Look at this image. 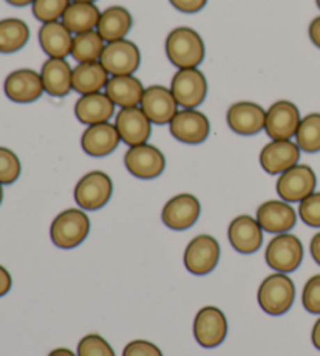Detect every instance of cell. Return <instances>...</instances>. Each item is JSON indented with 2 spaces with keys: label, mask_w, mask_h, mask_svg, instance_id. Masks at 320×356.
<instances>
[{
  "label": "cell",
  "mask_w": 320,
  "mask_h": 356,
  "mask_svg": "<svg viewBox=\"0 0 320 356\" xmlns=\"http://www.w3.org/2000/svg\"><path fill=\"white\" fill-rule=\"evenodd\" d=\"M166 54L178 69H195L205 60V42L195 30L178 27L166 40Z\"/></svg>",
  "instance_id": "obj_1"
},
{
  "label": "cell",
  "mask_w": 320,
  "mask_h": 356,
  "mask_svg": "<svg viewBox=\"0 0 320 356\" xmlns=\"http://www.w3.org/2000/svg\"><path fill=\"white\" fill-rule=\"evenodd\" d=\"M296 300V284L286 273H272L264 278L258 289V303L264 313L283 316Z\"/></svg>",
  "instance_id": "obj_2"
},
{
  "label": "cell",
  "mask_w": 320,
  "mask_h": 356,
  "mask_svg": "<svg viewBox=\"0 0 320 356\" xmlns=\"http://www.w3.org/2000/svg\"><path fill=\"white\" fill-rule=\"evenodd\" d=\"M91 222L81 209L69 208L61 211L50 225V238L60 249H75L88 238Z\"/></svg>",
  "instance_id": "obj_3"
},
{
  "label": "cell",
  "mask_w": 320,
  "mask_h": 356,
  "mask_svg": "<svg viewBox=\"0 0 320 356\" xmlns=\"http://www.w3.org/2000/svg\"><path fill=\"white\" fill-rule=\"evenodd\" d=\"M113 195V181L102 170H93L80 178L74 191V199L81 209L97 211L110 202Z\"/></svg>",
  "instance_id": "obj_4"
},
{
  "label": "cell",
  "mask_w": 320,
  "mask_h": 356,
  "mask_svg": "<svg viewBox=\"0 0 320 356\" xmlns=\"http://www.w3.org/2000/svg\"><path fill=\"white\" fill-rule=\"evenodd\" d=\"M303 261V244L296 234H277L266 249V263L280 273H289L298 269Z\"/></svg>",
  "instance_id": "obj_5"
},
{
  "label": "cell",
  "mask_w": 320,
  "mask_h": 356,
  "mask_svg": "<svg viewBox=\"0 0 320 356\" xmlns=\"http://www.w3.org/2000/svg\"><path fill=\"white\" fill-rule=\"evenodd\" d=\"M177 104L184 110H195L208 94V81L198 69H178L170 83Z\"/></svg>",
  "instance_id": "obj_6"
},
{
  "label": "cell",
  "mask_w": 320,
  "mask_h": 356,
  "mask_svg": "<svg viewBox=\"0 0 320 356\" xmlns=\"http://www.w3.org/2000/svg\"><path fill=\"white\" fill-rule=\"evenodd\" d=\"M302 122L300 110L289 100H278L266 111L264 130L272 141H287L297 135Z\"/></svg>",
  "instance_id": "obj_7"
},
{
  "label": "cell",
  "mask_w": 320,
  "mask_h": 356,
  "mask_svg": "<svg viewBox=\"0 0 320 356\" xmlns=\"http://www.w3.org/2000/svg\"><path fill=\"white\" fill-rule=\"evenodd\" d=\"M124 163L128 172L141 180H153L164 172L166 158L163 152L152 144L133 145L127 150Z\"/></svg>",
  "instance_id": "obj_8"
},
{
  "label": "cell",
  "mask_w": 320,
  "mask_h": 356,
  "mask_svg": "<svg viewBox=\"0 0 320 356\" xmlns=\"http://www.w3.org/2000/svg\"><path fill=\"white\" fill-rule=\"evenodd\" d=\"M221 259V245L211 234H198L184 250V266L194 275H207Z\"/></svg>",
  "instance_id": "obj_9"
},
{
  "label": "cell",
  "mask_w": 320,
  "mask_h": 356,
  "mask_svg": "<svg viewBox=\"0 0 320 356\" xmlns=\"http://www.w3.org/2000/svg\"><path fill=\"white\" fill-rule=\"evenodd\" d=\"M317 177L310 166L297 164L280 175L277 181V193L280 199L287 203L302 202L316 191Z\"/></svg>",
  "instance_id": "obj_10"
},
{
  "label": "cell",
  "mask_w": 320,
  "mask_h": 356,
  "mask_svg": "<svg viewBox=\"0 0 320 356\" xmlns=\"http://www.w3.org/2000/svg\"><path fill=\"white\" fill-rule=\"evenodd\" d=\"M228 323L223 311L217 307H203L194 319V338L205 348L219 347L227 338Z\"/></svg>",
  "instance_id": "obj_11"
},
{
  "label": "cell",
  "mask_w": 320,
  "mask_h": 356,
  "mask_svg": "<svg viewBox=\"0 0 320 356\" xmlns=\"http://www.w3.org/2000/svg\"><path fill=\"white\" fill-rule=\"evenodd\" d=\"M100 63L113 77L114 75H133L141 65L139 49L136 44L128 40L108 42Z\"/></svg>",
  "instance_id": "obj_12"
},
{
  "label": "cell",
  "mask_w": 320,
  "mask_h": 356,
  "mask_svg": "<svg viewBox=\"0 0 320 356\" xmlns=\"http://www.w3.org/2000/svg\"><path fill=\"white\" fill-rule=\"evenodd\" d=\"M170 133L177 141L183 144H202L208 139L211 124L202 111L183 110L175 114L170 120Z\"/></svg>",
  "instance_id": "obj_13"
},
{
  "label": "cell",
  "mask_w": 320,
  "mask_h": 356,
  "mask_svg": "<svg viewBox=\"0 0 320 356\" xmlns=\"http://www.w3.org/2000/svg\"><path fill=\"white\" fill-rule=\"evenodd\" d=\"M200 218V202L192 194H178L166 203L161 213L164 225L174 232H184Z\"/></svg>",
  "instance_id": "obj_14"
},
{
  "label": "cell",
  "mask_w": 320,
  "mask_h": 356,
  "mask_svg": "<svg viewBox=\"0 0 320 356\" xmlns=\"http://www.w3.org/2000/svg\"><path fill=\"white\" fill-rule=\"evenodd\" d=\"M141 108L145 113V116L150 119L152 124L166 125L170 124V120L178 113V104L174 94L169 88L153 85L145 88Z\"/></svg>",
  "instance_id": "obj_15"
},
{
  "label": "cell",
  "mask_w": 320,
  "mask_h": 356,
  "mask_svg": "<svg viewBox=\"0 0 320 356\" xmlns=\"http://www.w3.org/2000/svg\"><path fill=\"white\" fill-rule=\"evenodd\" d=\"M227 124L236 135L255 136L266 127V110L255 102H238L228 108Z\"/></svg>",
  "instance_id": "obj_16"
},
{
  "label": "cell",
  "mask_w": 320,
  "mask_h": 356,
  "mask_svg": "<svg viewBox=\"0 0 320 356\" xmlns=\"http://www.w3.org/2000/svg\"><path fill=\"white\" fill-rule=\"evenodd\" d=\"M114 125L118 129L120 141L130 147L145 144L152 135V122L141 106L122 108L118 113Z\"/></svg>",
  "instance_id": "obj_17"
},
{
  "label": "cell",
  "mask_w": 320,
  "mask_h": 356,
  "mask_svg": "<svg viewBox=\"0 0 320 356\" xmlns=\"http://www.w3.org/2000/svg\"><path fill=\"white\" fill-rule=\"evenodd\" d=\"M300 147L297 143L272 141L264 145L259 154V164L269 175H281L300 161Z\"/></svg>",
  "instance_id": "obj_18"
},
{
  "label": "cell",
  "mask_w": 320,
  "mask_h": 356,
  "mask_svg": "<svg viewBox=\"0 0 320 356\" xmlns=\"http://www.w3.org/2000/svg\"><path fill=\"white\" fill-rule=\"evenodd\" d=\"M256 220L262 232L281 234L291 232L297 224V213L285 200H267L256 211Z\"/></svg>",
  "instance_id": "obj_19"
},
{
  "label": "cell",
  "mask_w": 320,
  "mask_h": 356,
  "mask_svg": "<svg viewBox=\"0 0 320 356\" xmlns=\"http://www.w3.org/2000/svg\"><path fill=\"white\" fill-rule=\"evenodd\" d=\"M228 239L236 252L242 255H252L261 249L262 228L252 216L242 214L230 224Z\"/></svg>",
  "instance_id": "obj_20"
},
{
  "label": "cell",
  "mask_w": 320,
  "mask_h": 356,
  "mask_svg": "<svg viewBox=\"0 0 320 356\" xmlns=\"http://www.w3.org/2000/svg\"><path fill=\"white\" fill-rule=\"evenodd\" d=\"M6 97L17 104H31L38 100L44 92V85L41 74L31 69H19L11 72L5 80Z\"/></svg>",
  "instance_id": "obj_21"
},
{
  "label": "cell",
  "mask_w": 320,
  "mask_h": 356,
  "mask_svg": "<svg viewBox=\"0 0 320 356\" xmlns=\"http://www.w3.org/2000/svg\"><path fill=\"white\" fill-rule=\"evenodd\" d=\"M120 136L114 124L104 122L89 125L81 136V149L94 158L108 156L118 149Z\"/></svg>",
  "instance_id": "obj_22"
},
{
  "label": "cell",
  "mask_w": 320,
  "mask_h": 356,
  "mask_svg": "<svg viewBox=\"0 0 320 356\" xmlns=\"http://www.w3.org/2000/svg\"><path fill=\"white\" fill-rule=\"evenodd\" d=\"M114 105L113 100L104 92H95L81 95L75 104V116L79 122L85 125H95L110 122V119L114 116Z\"/></svg>",
  "instance_id": "obj_23"
},
{
  "label": "cell",
  "mask_w": 320,
  "mask_h": 356,
  "mask_svg": "<svg viewBox=\"0 0 320 356\" xmlns=\"http://www.w3.org/2000/svg\"><path fill=\"white\" fill-rule=\"evenodd\" d=\"M72 72L66 60L49 58L41 69L44 91L52 97H66L72 91Z\"/></svg>",
  "instance_id": "obj_24"
},
{
  "label": "cell",
  "mask_w": 320,
  "mask_h": 356,
  "mask_svg": "<svg viewBox=\"0 0 320 356\" xmlns=\"http://www.w3.org/2000/svg\"><path fill=\"white\" fill-rule=\"evenodd\" d=\"M74 36L69 29L60 21L42 24L40 30V44L44 54L49 55V58H61L66 60L72 50Z\"/></svg>",
  "instance_id": "obj_25"
},
{
  "label": "cell",
  "mask_w": 320,
  "mask_h": 356,
  "mask_svg": "<svg viewBox=\"0 0 320 356\" xmlns=\"http://www.w3.org/2000/svg\"><path fill=\"white\" fill-rule=\"evenodd\" d=\"M105 94L120 108H133L141 105L145 88L134 75H114L105 88Z\"/></svg>",
  "instance_id": "obj_26"
},
{
  "label": "cell",
  "mask_w": 320,
  "mask_h": 356,
  "mask_svg": "<svg viewBox=\"0 0 320 356\" xmlns=\"http://www.w3.org/2000/svg\"><path fill=\"white\" fill-rule=\"evenodd\" d=\"M110 81V74L100 61L81 63L72 72V89L81 95L100 92Z\"/></svg>",
  "instance_id": "obj_27"
},
{
  "label": "cell",
  "mask_w": 320,
  "mask_h": 356,
  "mask_svg": "<svg viewBox=\"0 0 320 356\" xmlns=\"http://www.w3.org/2000/svg\"><path fill=\"white\" fill-rule=\"evenodd\" d=\"M133 17L130 11L124 6H110L102 13L97 25V31L104 38L105 42H114L125 40L128 31L131 30Z\"/></svg>",
  "instance_id": "obj_28"
},
{
  "label": "cell",
  "mask_w": 320,
  "mask_h": 356,
  "mask_svg": "<svg viewBox=\"0 0 320 356\" xmlns=\"http://www.w3.org/2000/svg\"><path fill=\"white\" fill-rule=\"evenodd\" d=\"M102 13L95 3L72 2L63 16V24L70 33L80 35L97 29Z\"/></svg>",
  "instance_id": "obj_29"
},
{
  "label": "cell",
  "mask_w": 320,
  "mask_h": 356,
  "mask_svg": "<svg viewBox=\"0 0 320 356\" xmlns=\"http://www.w3.org/2000/svg\"><path fill=\"white\" fill-rule=\"evenodd\" d=\"M30 40V29L21 19L0 21V54H15L25 47Z\"/></svg>",
  "instance_id": "obj_30"
},
{
  "label": "cell",
  "mask_w": 320,
  "mask_h": 356,
  "mask_svg": "<svg viewBox=\"0 0 320 356\" xmlns=\"http://www.w3.org/2000/svg\"><path fill=\"white\" fill-rule=\"evenodd\" d=\"M105 47L106 44L104 38L100 36L97 30H93L74 36L70 55H72V58L79 63V65H81V63L100 61Z\"/></svg>",
  "instance_id": "obj_31"
},
{
  "label": "cell",
  "mask_w": 320,
  "mask_h": 356,
  "mask_svg": "<svg viewBox=\"0 0 320 356\" xmlns=\"http://www.w3.org/2000/svg\"><path fill=\"white\" fill-rule=\"evenodd\" d=\"M296 139L300 150L306 154L320 152V113H311L302 119Z\"/></svg>",
  "instance_id": "obj_32"
},
{
  "label": "cell",
  "mask_w": 320,
  "mask_h": 356,
  "mask_svg": "<svg viewBox=\"0 0 320 356\" xmlns=\"http://www.w3.org/2000/svg\"><path fill=\"white\" fill-rule=\"evenodd\" d=\"M70 0H35L33 15L42 24L55 22L64 16L69 8Z\"/></svg>",
  "instance_id": "obj_33"
},
{
  "label": "cell",
  "mask_w": 320,
  "mask_h": 356,
  "mask_svg": "<svg viewBox=\"0 0 320 356\" xmlns=\"http://www.w3.org/2000/svg\"><path fill=\"white\" fill-rule=\"evenodd\" d=\"M77 355L79 356H116L113 347L105 338H102L97 333L86 334L79 342L77 347Z\"/></svg>",
  "instance_id": "obj_34"
},
{
  "label": "cell",
  "mask_w": 320,
  "mask_h": 356,
  "mask_svg": "<svg viewBox=\"0 0 320 356\" xmlns=\"http://www.w3.org/2000/svg\"><path fill=\"white\" fill-rule=\"evenodd\" d=\"M21 161L15 152L0 147V183L13 184L21 175Z\"/></svg>",
  "instance_id": "obj_35"
},
{
  "label": "cell",
  "mask_w": 320,
  "mask_h": 356,
  "mask_svg": "<svg viewBox=\"0 0 320 356\" xmlns=\"http://www.w3.org/2000/svg\"><path fill=\"white\" fill-rule=\"evenodd\" d=\"M298 216L308 227L320 228V193H312L300 202Z\"/></svg>",
  "instance_id": "obj_36"
},
{
  "label": "cell",
  "mask_w": 320,
  "mask_h": 356,
  "mask_svg": "<svg viewBox=\"0 0 320 356\" xmlns=\"http://www.w3.org/2000/svg\"><path fill=\"white\" fill-rule=\"evenodd\" d=\"M305 309L311 314H320V273L306 282L302 294Z\"/></svg>",
  "instance_id": "obj_37"
},
{
  "label": "cell",
  "mask_w": 320,
  "mask_h": 356,
  "mask_svg": "<svg viewBox=\"0 0 320 356\" xmlns=\"http://www.w3.org/2000/svg\"><path fill=\"white\" fill-rule=\"evenodd\" d=\"M122 356H163V352L150 341L136 339L128 342L124 348Z\"/></svg>",
  "instance_id": "obj_38"
},
{
  "label": "cell",
  "mask_w": 320,
  "mask_h": 356,
  "mask_svg": "<svg viewBox=\"0 0 320 356\" xmlns=\"http://www.w3.org/2000/svg\"><path fill=\"white\" fill-rule=\"evenodd\" d=\"M169 2L178 11L186 13V15H194V13L202 11L207 6L208 0H169Z\"/></svg>",
  "instance_id": "obj_39"
},
{
  "label": "cell",
  "mask_w": 320,
  "mask_h": 356,
  "mask_svg": "<svg viewBox=\"0 0 320 356\" xmlns=\"http://www.w3.org/2000/svg\"><path fill=\"white\" fill-rule=\"evenodd\" d=\"M11 284H13V280L10 272L5 269L3 266H0V297L6 296L11 289Z\"/></svg>",
  "instance_id": "obj_40"
},
{
  "label": "cell",
  "mask_w": 320,
  "mask_h": 356,
  "mask_svg": "<svg viewBox=\"0 0 320 356\" xmlns=\"http://www.w3.org/2000/svg\"><path fill=\"white\" fill-rule=\"evenodd\" d=\"M308 33H310V40L311 42L314 44L317 49H320V16L316 17L314 21L310 24V29H308Z\"/></svg>",
  "instance_id": "obj_41"
},
{
  "label": "cell",
  "mask_w": 320,
  "mask_h": 356,
  "mask_svg": "<svg viewBox=\"0 0 320 356\" xmlns=\"http://www.w3.org/2000/svg\"><path fill=\"white\" fill-rule=\"evenodd\" d=\"M310 252H311L312 259H314V261L320 266V232L312 236L311 244H310Z\"/></svg>",
  "instance_id": "obj_42"
},
{
  "label": "cell",
  "mask_w": 320,
  "mask_h": 356,
  "mask_svg": "<svg viewBox=\"0 0 320 356\" xmlns=\"http://www.w3.org/2000/svg\"><path fill=\"white\" fill-rule=\"evenodd\" d=\"M311 339H312V344L320 350V317L316 321L314 327H312V332H311Z\"/></svg>",
  "instance_id": "obj_43"
},
{
  "label": "cell",
  "mask_w": 320,
  "mask_h": 356,
  "mask_svg": "<svg viewBox=\"0 0 320 356\" xmlns=\"http://www.w3.org/2000/svg\"><path fill=\"white\" fill-rule=\"evenodd\" d=\"M49 356H79L75 355L72 350H69V348H55L49 353Z\"/></svg>",
  "instance_id": "obj_44"
},
{
  "label": "cell",
  "mask_w": 320,
  "mask_h": 356,
  "mask_svg": "<svg viewBox=\"0 0 320 356\" xmlns=\"http://www.w3.org/2000/svg\"><path fill=\"white\" fill-rule=\"evenodd\" d=\"M6 2L13 6H27L30 3H33L35 0H6Z\"/></svg>",
  "instance_id": "obj_45"
},
{
  "label": "cell",
  "mask_w": 320,
  "mask_h": 356,
  "mask_svg": "<svg viewBox=\"0 0 320 356\" xmlns=\"http://www.w3.org/2000/svg\"><path fill=\"white\" fill-rule=\"evenodd\" d=\"M72 2H85V3H94V2H97V0H72Z\"/></svg>",
  "instance_id": "obj_46"
},
{
  "label": "cell",
  "mask_w": 320,
  "mask_h": 356,
  "mask_svg": "<svg viewBox=\"0 0 320 356\" xmlns=\"http://www.w3.org/2000/svg\"><path fill=\"white\" fill-rule=\"evenodd\" d=\"M2 200H3V188H2V183H0V205H2Z\"/></svg>",
  "instance_id": "obj_47"
},
{
  "label": "cell",
  "mask_w": 320,
  "mask_h": 356,
  "mask_svg": "<svg viewBox=\"0 0 320 356\" xmlns=\"http://www.w3.org/2000/svg\"><path fill=\"white\" fill-rule=\"evenodd\" d=\"M316 3H317V6H319V10H320V0H316Z\"/></svg>",
  "instance_id": "obj_48"
}]
</instances>
